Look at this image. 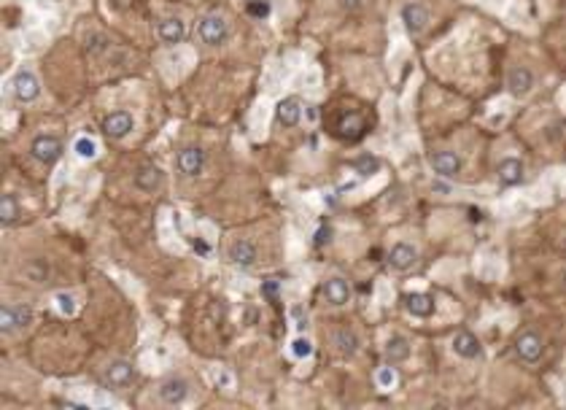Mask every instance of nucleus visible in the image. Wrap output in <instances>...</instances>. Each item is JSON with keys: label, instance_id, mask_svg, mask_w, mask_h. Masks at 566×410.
I'll use <instances>...</instances> for the list:
<instances>
[{"label": "nucleus", "instance_id": "obj_5", "mask_svg": "<svg viewBox=\"0 0 566 410\" xmlns=\"http://www.w3.org/2000/svg\"><path fill=\"white\" fill-rule=\"evenodd\" d=\"M157 394H160V399L165 405H181V402H187L189 397V381L184 375H167L160 383Z\"/></svg>", "mask_w": 566, "mask_h": 410}, {"label": "nucleus", "instance_id": "obj_16", "mask_svg": "<svg viewBox=\"0 0 566 410\" xmlns=\"http://www.w3.org/2000/svg\"><path fill=\"white\" fill-rule=\"evenodd\" d=\"M227 260L232 262V265H238V267H251L256 262V246L251 240L240 238V240H235V243L229 246Z\"/></svg>", "mask_w": 566, "mask_h": 410}, {"label": "nucleus", "instance_id": "obj_21", "mask_svg": "<svg viewBox=\"0 0 566 410\" xmlns=\"http://www.w3.org/2000/svg\"><path fill=\"white\" fill-rule=\"evenodd\" d=\"M275 116H278V122H281L283 127H296L299 119H302V103H299L296 97H286V100L278 103Z\"/></svg>", "mask_w": 566, "mask_h": 410}, {"label": "nucleus", "instance_id": "obj_35", "mask_svg": "<svg viewBox=\"0 0 566 410\" xmlns=\"http://www.w3.org/2000/svg\"><path fill=\"white\" fill-rule=\"evenodd\" d=\"M340 6H343V9H348V11H356V9L362 6V0H340Z\"/></svg>", "mask_w": 566, "mask_h": 410}, {"label": "nucleus", "instance_id": "obj_28", "mask_svg": "<svg viewBox=\"0 0 566 410\" xmlns=\"http://www.w3.org/2000/svg\"><path fill=\"white\" fill-rule=\"evenodd\" d=\"M292 354H294L296 359H308V356L313 354V343H310L308 338H296V340L292 343Z\"/></svg>", "mask_w": 566, "mask_h": 410}, {"label": "nucleus", "instance_id": "obj_26", "mask_svg": "<svg viewBox=\"0 0 566 410\" xmlns=\"http://www.w3.org/2000/svg\"><path fill=\"white\" fill-rule=\"evenodd\" d=\"M353 170H356V173H359L362 178L375 176L377 170H380V160H377V157H372V154H362V157H356V160H353Z\"/></svg>", "mask_w": 566, "mask_h": 410}, {"label": "nucleus", "instance_id": "obj_10", "mask_svg": "<svg viewBox=\"0 0 566 410\" xmlns=\"http://www.w3.org/2000/svg\"><path fill=\"white\" fill-rule=\"evenodd\" d=\"M402 22L413 35H418V33H423V30L429 28V22H431L429 9H426L423 3H407L402 9Z\"/></svg>", "mask_w": 566, "mask_h": 410}, {"label": "nucleus", "instance_id": "obj_17", "mask_svg": "<svg viewBox=\"0 0 566 410\" xmlns=\"http://www.w3.org/2000/svg\"><path fill=\"white\" fill-rule=\"evenodd\" d=\"M321 294H323V300L329 302V305L340 308V305H345V302H348L350 287L345 284V281H343V278H329V281H323Z\"/></svg>", "mask_w": 566, "mask_h": 410}, {"label": "nucleus", "instance_id": "obj_8", "mask_svg": "<svg viewBox=\"0 0 566 410\" xmlns=\"http://www.w3.org/2000/svg\"><path fill=\"white\" fill-rule=\"evenodd\" d=\"M205 151L200 146H187V149L178 151V157H175V167H178V173H184V176H200L202 167H205Z\"/></svg>", "mask_w": 566, "mask_h": 410}, {"label": "nucleus", "instance_id": "obj_14", "mask_svg": "<svg viewBox=\"0 0 566 410\" xmlns=\"http://www.w3.org/2000/svg\"><path fill=\"white\" fill-rule=\"evenodd\" d=\"M165 181V173H162L157 165H140L135 170V187L140 192H157Z\"/></svg>", "mask_w": 566, "mask_h": 410}, {"label": "nucleus", "instance_id": "obj_19", "mask_svg": "<svg viewBox=\"0 0 566 410\" xmlns=\"http://www.w3.org/2000/svg\"><path fill=\"white\" fill-rule=\"evenodd\" d=\"M337 135L345 138V140H359L364 135V119L362 113H343L340 122H337Z\"/></svg>", "mask_w": 566, "mask_h": 410}, {"label": "nucleus", "instance_id": "obj_2", "mask_svg": "<svg viewBox=\"0 0 566 410\" xmlns=\"http://www.w3.org/2000/svg\"><path fill=\"white\" fill-rule=\"evenodd\" d=\"M30 157L40 165H54L62 157V140L57 135H49V133L35 135L30 143Z\"/></svg>", "mask_w": 566, "mask_h": 410}, {"label": "nucleus", "instance_id": "obj_11", "mask_svg": "<svg viewBox=\"0 0 566 410\" xmlns=\"http://www.w3.org/2000/svg\"><path fill=\"white\" fill-rule=\"evenodd\" d=\"M386 262H389L391 270H396V273H407V270L418 262V251L410 246V243H396V246L386 254Z\"/></svg>", "mask_w": 566, "mask_h": 410}, {"label": "nucleus", "instance_id": "obj_12", "mask_svg": "<svg viewBox=\"0 0 566 410\" xmlns=\"http://www.w3.org/2000/svg\"><path fill=\"white\" fill-rule=\"evenodd\" d=\"M429 165L440 178H456L461 173V160H458L453 151H437V154H431Z\"/></svg>", "mask_w": 566, "mask_h": 410}, {"label": "nucleus", "instance_id": "obj_6", "mask_svg": "<svg viewBox=\"0 0 566 410\" xmlns=\"http://www.w3.org/2000/svg\"><path fill=\"white\" fill-rule=\"evenodd\" d=\"M11 89H13V97H16L19 103H33V100H38V95H40L38 76H35L33 70H19V73L13 76Z\"/></svg>", "mask_w": 566, "mask_h": 410}, {"label": "nucleus", "instance_id": "obj_3", "mask_svg": "<svg viewBox=\"0 0 566 410\" xmlns=\"http://www.w3.org/2000/svg\"><path fill=\"white\" fill-rule=\"evenodd\" d=\"M33 321V311L25 305H3L0 308V329L3 335H13L16 329H25Z\"/></svg>", "mask_w": 566, "mask_h": 410}, {"label": "nucleus", "instance_id": "obj_4", "mask_svg": "<svg viewBox=\"0 0 566 410\" xmlns=\"http://www.w3.org/2000/svg\"><path fill=\"white\" fill-rule=\"evenodd\" d=\"M133 381H135V367L127 359H113L103 370V383L111 386V389H124V386H130Z\"/></svg>", "mask_w": 566, "mask_h": 410}, {"label": "nucleus", "instance_id": "obj_31", "mask_svg": "<svg viewBox=\"0 0 566 410\" xmlns=\"http://www.w3.org/2000/svg\"><path fill=\"white\" fill-rule=\"evenodd\" d=\"M248 14L265 19V16L270 14V3H265V0H251V3H248Z\"/></svg>", "mask_w": 566, "mask_h": 410}, {"label": "nucleus", "instance_id": "obj_30", "mask_svg": "<svg viewBox=\"0 0 566 410\" xmlns=\"http://www.w3.org/2000/svg\"><path fill=\"white\" fill-rule=\"evenodd\" d=\"M57 302H60V311L65 316H70L76 311V300H73V294H67V292H60V294H57Z\"/></svg>", "mask_w": 566, "mask_h": 410}, {"label": "nucleus", "instance_id": "obj_36", "mask_svg": "<svg viewBox=\"0 0 566 410\" xmlns=\"http://www.w3.org/2000/svg\"><path fill=\"white\" fill-rule=\"evenodd\" d=\"M194 248H197L200 254H208V251H211V246H208V243H202V240H194Z\"/></svg>", "mask_w": 566, "mask_h": 410}, {"label": "nucleus", "instance_id": "obj_7", "mask_svg": "<svg viewBox=\"0 0 566 410\" xmlns=\"http://www.w3.org/2000/svg\"><path fill=\"white\" fill-rule=\"evenodd\" d=\"M135 127V119L130 111H111L106 119H103V133L108 138H113V140H121V138H127L133 133Z\"/></svg>", "mask_w": 566, "mask_h": 410}, {"label": "nucleus", "instance_id": "obj_25", "mask_svg": "<svg viewBox=\"0 0 566 410\" xmlns=\"http://www.w3.org/2000/svg\"><path fill=\"white\" fill-rule=\"evenodd\" d=\"M19 216H22L19 200H16L13 194H3V197H0V221H3V227H11Z\"/></svg>", "mask_w": 566, "mask_h": 410}, {"label": "nucleus", "instance_id": "obj_15", "mask_svg": "<svg viewBox=\"0 0 566 410\" xmlns=\"http://www.w3.org/2000/svg\"><path fill=\"white\" fill-rule=\"evenodd\" d=\"M531 87H534V73L523 65H518V68L510 70V76H507V89H510V95L515 97H523L531 92Z\"/></svg>", "mask_w": 566, "mask_h": 410}, {"label": "nucleus", "instance_id": "obj_32", "mask_svg": "<svg viewBox=\"0 0 566 410\" xmlns=\"http://www.w3.org/2000/svg\"><path fill=\"white\" fill-rule=\"evenodd\" d=\"M278 292H281V284H278V281H265V284H262V294H265V297H267V300H278Z\"/></svg>", "mask_w": 566, "mask_h": 410}, {"label": "nucleus", "instance_id": "obj_9", "mask_svg": "<svg viewBox=\"0 0 566 410\" xmlns=\"http://www.w3.org/2000/svg\"><path fill=\"white\" fill-rule=\"evenodd\" d=\"M542 338H539L537 332H523V335H518V340H515V354L523 359L526 365H534L542 359Z\"/></svg>", "mask_w": 566, "mask_h": 410}, {"label": "nucleus", "instance_id": "obj_1", "mask_svg": "<svg viewBox=\"0 0 566 410\" xmlns=\"http://www.w3.org/2000/svg\"><path fill=\"white\" fill-rule=\"evenodd\" d=\"M197 35L208 46H221L229 38V25L221 14H205L197 22Z\"/></svg>", "mask_w": 566, "mask_h": 410}, {"label": "nucleus", "instance_id": "obj_33", "mask_svg": "<svg viewBox=\"0 0 566 410\" xmlns=\"http://www.w3.org/2000/svg\"><path fill=\"white\" fill-rule=\"evenodd\" d=\"M394 378H396V375H394V370L391 367H383L380 372H377V383H380V386H391Z\"/></svg>", "mask_w": 566, "mask_h": 410}, {"label": "nucleus", "instance_id": "obj_22", "mask_svg": "<svg viewBox=\"0 0 566 410\" xmlns=\"http://www.w3.org/2000/svg\"><path fill=\"white\" fill-rule=\"evenodd\" d=\"M499 181H501L504 187H518V184L523 181V162L515 160V157L501 160V165H499Z\"/></svg>", "mask_w": 566, "mask_h": 410}, {"label": "nucleus", "instance_id": "obj_37", "mask_svg": "<svg viewBox=\"0 0 566 410\" xmlns=\"http://www.w3.org/2000/svg\"><path fill=\"white\" fill-rule=\"evenodd\" d=\"M434 192H440V194H448V187H445V184H434Z\"/></svg>", "mask_w": 566, "mask_h": 410}, {"label": "nucleus", "instance_id": "obj_24", "mask_svg": "<svg viewBox=\"0 0 566 410\" xmlns=\"http://www.w3.org/2000/svg\"><path fill=\"white\" fill-rule=\"evenodd\" d=\"M335 345H337V351H340L343 356H353L356 351H359V335H356L353 329H348V327L337 329V332H335Z\"/></svg>", "mask_w": 566, "mask_h": 410}, {"label": "nucleus", "instance_id": "obj_18", "mask_svg": "<svg viewBox=\"0 0 566 410\" xmlns=\"http://www.w3.org/2000/svg\"><path fill=\"white\" fill-rule=\"evenodd\" d=\"M402 300H404V308L416 316V318H429V316L434 314V300H431V294L410 292V294H404Z\"/></svg>", "mask_w": 566, "mask_h": 410}, {"label": "nucleus", "instance_id": "obj_27", "mask_svg": "<svg viewBox=\"0 0 566 410\" xmlns=\"http://www.w3.org/2000/svg\"><path fill=\"white\" fill-rule=\"evenodd\" d=\"M108 35H103V33H94V35H89L87 38V52L89 55H100V52H106L108 49Z\"/></svg>", "mask_w": 566, "mask_h": 410}, {"label": "nucleus", "instance_id": "obj_20", "mask_svg": "<svg viewBox=\"0 0 566 410\" xmlns=\"http://www.w3.org/2000/svg\"><path fill=\"white\" fill-rule=\"evenodd\" d=\"M453 351H456L461 359H477L483 348H480V340H477L472 332L461 329V332H456V338H453Z\"/></svg>", "mask_w": 566, "mask_h": 410}, {"label": "nucleus", "instance_id": "obj_34", "mask_svg": "<svg viewBox=\"0 0 566 410\" xmlns=\"http://www.w3.org/2000/svg\"><path fill=\"white\" fill-rule=\"evenodd\" d=\"M326 240H332V230H329V227H321L318 235H316V246H323Z\"/></svg>", "mask_w": 566, "mask_h": 410}, {"label": "nucleus", "instance_id": "obj_29", "mask_svg": "<svg viewBox=\"0 0 566 410\" xmlns=\"http://www.w3.org/2000/svg\"><path fill=\"white\" fill-rule=\"evenodd\" d=\"M76 151H79V157H84V160H89V157H94V140H89V138H79L76 140Z\"/></svg>", "mask_w": 566, "mask_h": 410}, {"label": "nucleus", "instance_id": "obj_23", "mask_svg": "<svg viewBox=\"0 0 566 410\" xmlns=\"http://www.w3.org/2000/svg\"><path fill=\"white\" fill-rule=\"evenodd\" d=\"M383 354H386V359H389L391 365H399V362H404L410 356V343L402 335H391L386 348H383Z\"/></svg>", "mask_w": 566, "mask_h": 410}, {"label": "nucleus", "instance_id": "obj_13", "mask_svg": "<svg viewBox=\"0 0 566 410\" xmlns=\"http://www.w3.org/2000/svg\"><path fill=\"white\" fill-rule=\"evenodd\" d=\"M184 35H187V25H184L181 19H175V16L162 19L160 25H157V38H160V43H165V46L181 43L184 41Z\"/></svg>", "mask_w": 566, "mask_h": 410}]
</instances>
